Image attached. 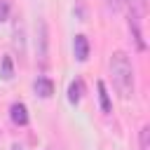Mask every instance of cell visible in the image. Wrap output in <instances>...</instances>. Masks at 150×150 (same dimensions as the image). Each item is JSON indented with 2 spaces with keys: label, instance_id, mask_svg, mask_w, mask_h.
<instances>
[{
  "label": "cell",
  "instance_id": "ba28073f",
  "mask_svg": "<svg viewBox=\"0 0 150 150\" xmlns=\"http://www.w3.org/2000/svg\"><path fill=\"white\" fill-rule=\"evenodd\" d=\"M141 150H150V127H141Z\"/></svg>",
  "mask_w": 150,
  "mask_h": 150
},
{
  "label": "cell",
  "instance_id": "277c9868",
  "mask_svg": "<svg viewBox=\"0 0 150 150\" xmlns=\"http://www.w3.org/2000/svg\"><path fill=\"white\" fill-rule=\"evenodd\" d=\"M73 47H75V59L77 61H87V56H89V40L84 35H75Z\"/></svg>",
  "mask_w": 150,
  "mask_h": 150
},
{
  "label": "cell",
  "instance_id": "3957f363",
  "mask_svg": "<svg viewBox=\"0 0 150 150\" xmlns=\"http://www.w3.org/2000/svg\"><path fill=\"white\" fill-rule=\"evenodd\" d=\"M33 89H35V94H38V96L49 98V96L54 94V82H52L49 77H38V80L33 82Z\"/></svg>",
  "mask_w": 150,
  "mask_h": 150
},
{
  "label": "cell",
  "instance_id": "52a82bcc",
  "mask_svg": "<svg viewBox=\"0 0 150 150\" xmlns=\"http://www.w3.org/2000/svg\"><path fill=\"white\" fill-rule=\"evenodd\" d=\"M98 98H101V108H103V112H110V98H108V91H105V84L103 82H98Z\"/></svg>",
  "mask_w": 150,
  "mask_h": 150
},
{
  "label": "cell",
  "instance_id": "8992f818",
  "mask_svg": "<svg viewBox=\"0 0 150 150\" xmlns=\"http://www.w3.org/2000/svg\"><path fill=\"white\" fill-rule=\"evenodd\" d=\"M0 75L5 80H12L14 75V66H12V56H2V63H0Z\"/></svg>",
  "mask_w": 150,
  "mask_h": 150
},
{
  "label": "cell",
  "instance_id": "30bf717a",
  "mask_svg": "<svg viewBox=\"0 0 150 150\" xmlns=\"http://www.w3.org/2000/svg\"><path fill=\"white\" fill-rule=\"evenodd\" d=\"M105 2H108V5H110V7H112V9H120V7H122V2H124V0H105Z\"/></svg>",
  "mask_w": 150,
  "mask_h": 150
},
{
  "label": "cell",
  "instance_id": "9c48e42d",
  "mask_svg": "<svg viewBox=\"0 0 150 150\" xmlns=\"http://www.w3.org/2000/svg\"><path fill=\"white\" fill-rule=\"evenodd\" d=\"M9 9H12L9 0H0V23H2V21H7V16H9Z\"/></svg>",
  "mask_w": 150,
  "mask_h": 150
},
{
  "label": "cell",
  "instance_id": "5b68a950",
  "mask_svg": "<svg viewBox=\"0 0 150 150\" xmlns=\"http://www.w3.org/2000/svg\"><path fill=\"white\" fill-rule=\"evenodd\" d=\"M82 96V80H75L70 87H68V101L70 103H77Z\"/></svg>",
  "mask_w": 150,
  "mask_h": 150
},
{
  "label": "cell",
  "instance_id": "6da1fadb",
  "mask_svg": "<svg viewBox=\"0 0 150 150\" xmlns=\"http://www.w3.org/2000/svg\"><path fill=\"white\" fill-rule=\"evenodd\" d=\"M110 73H112V84L122 98H129L134 94V68L131 61L124 52H115L110 59Z\"/></svg>",
  "mask_w": 150,
  "mask_h": 150
},
{
  "label": "cell",
  "instance_id": "7a4b0ae2",
  "mask_svg": "<svg viewBox=\"0 0 150 150\" xmlns=\"http://www.w3.org/2000/svg\"><path fill=\"white\" fill-rule=\"evenodd\" d=\"M9 115H12V122L14 124H19V127H26L28 124V108L23 103H12Z\"/></svg>",
  "mask_w": 150,
  "mask_h": 150
}]
</instances>
